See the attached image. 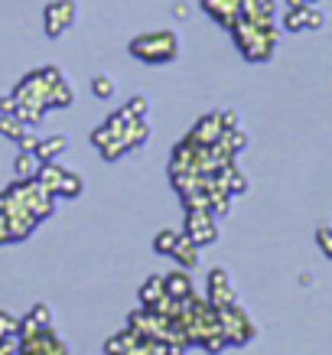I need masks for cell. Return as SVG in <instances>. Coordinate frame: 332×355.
Segmentation results:
<instances>
[{
	"label": "cell",
	"mask_w": 332,
	"mask_h": 355,
	"mask_svg": "<svg viewBox=\"0 0 332 355\" xmlns=\"http://www.w3.org/2000/svg\"><path fill=\"white\" fill-rule=\"evenodd\" d=\"M78 20V3L76 0H49L43 10V30L49 40H59L72 23Z\"/></svg>",
	"instance_id": "277c9868"
},
{
	"label": "cell",
	"mask_w": 332,
	"mask_h": 355,
	"mask_svg": "<svg viewBox=\"0 0 332 355\" xmlns=\"http://www.w3.org/2000/svg\"><path fill=\"white\" fill-rule=\"evenodd\" d=\"M173 261H180V268H199V245L195 241H189V238L182 235L180 241H176V248H173Z\"/></svg>",
	"instance_id": "4fadbf2b"
},
{
	"label": "cell",
	"mask_w": 332,
	"mask_h": 355,
	"mask_svg": "<svg viewBox=\"0 0 332 355\" xmlns=\"http://www.w3.org/2000/svg\"><path fill=\"white\" fill-rule=\"evenodd\" d=\"M0 114H17V98H13V95L0 98Z\"/></svg>",
	"instance_id": "d4e9b609"
},
{
	"label": "cell",
	"mask_w": 332,
	"mask_h": 355,
	"mask_svg": "<svg viewBox=\"0 0 332 355\" xmlns=\"http://www.w3.org/2000/svg\"><path fill=\"white\" fill-rule=\"evenodd\" d=\"M205 291H209V297H205V300L212 303V306H231V303H238L235 284H231V277H228L225 268H212V270H209Z\"/></svg>",
	"instance_id": "52a82bcc"
},
{
	"label": "cell",
	"mask_w": 332,
	"mask_h": 355,
	"mask_svg": "<svg viewBox=\"0 0 332 355\" xmlns=\"http://www.w3.org/2000/svg\"><path fill=\"white\" fill-rule=\"evenodd\" d=\"M218 118H222V130H238V114L235 111H218Z\"/></svg>",
	"instance_id": "603a6c76"
},
{
	"label": "cell",
	"mask_w": 332,
	"mask_h": 355,
	"mask_svg": "<svg viewBox=\"0 0 332 355\" xmlns=\"http://www.w3.org/2000/svg\"><path fill=\"white\" fill-rule=\"evenodd\" d=\"M182 235L195 241V245H212L215 238H218V225H215V216L209 209H189V216H186V225H182Z\"/></svg>",
	"instance_id": "8992f818"
},
{
	"label": "cell",
	"mask_w": 332,
	"mask_h": 355,
	"mask_svg": "<svg viewBox=\"0 0 332 355\" xmlns=\"http://www.w3.org/2000/svg\"><path fill=\"white\" fill-rule=\"evenodd\" d=\"M163 284H166V293H170L176 303H186L195 297V284H193V274L186 268H176L170 270L166 277H163Z\"/></svg>",
	"instance_id": "9c48e42d"
},
{
	"label": "cell",
	"mask_w": 332,
	"mask_h": 355,
	"mask_svg": "<svg viewBox=\"0 0 332 355\" xmlns=\"http://www.w3.org/2000/svg\"><path fill=\"white\" fill-rule=\"evenodd\" d=\"M82 189H85V183H82V176L72 170H65L62 183H59V189H55V199H78L82 196Z\"/></svg>",
	"instance_id": "9a60e30c"
},
{
	"label": "cell",
	"mask_w": 332,
	"mask_h": 355,
	"mask_svg": "<svg viewBox=\"0 0 332 355\" xmlns=\"http://www.w3.org/2000/svg\"><path fill=\"white\" fill-rule=\"evenodd\" d=\"M0 134L7 140H20L26 134V121L20 114H0Z\"/></svg>",
	"instance_id": "2e32d148"
},
{
	"label": "cell",
	"mask_w": 332,
	"mask_h": 355,
	"mask_svg": "<svg viewBox=\"0 0 332 355\" xmlns=\"http://www.w3.org/2000/svg\"><path fill=\"white\" fill-rule=\"evenodd\" d=\"M202 10L212 17L218 26L231 30L241 17V0H202Z\"/></svg>",
	"instance_id": "ba28073f"
},
{
	"label": "cell",
	"mask_w": 332,
	"mask_h": 355,
	"mask_svg": "<svg viewBox=\"0 0 332 355\" xmlns=\"http://www.w3.org/2000/svg\"><path fill=\"white\" fill-rule=\"evenodd\" d=\"M0 355H17V345H13V343H0Z\"/></svg>",
	"instance_id": "484cf974"
},
{
	"label": "cell",
	"mask_w": 332,
	"mask_h": 355,
	"mask_svg": "<svg viewBox=\"0 0 332 355\" xmlns=\"http://www.w3.org/2000/svg\"><path fill=\"white\" fill-rule=\"evenodd\" d=\"M91 95L95 98H111L114 95V78L111 76H95L91 78Z\"/></svg>",
	"instance_id": "ffe728a7"
},
{
	"label": "cell",
	"mask_w": 332,
	"mask_h": 355,
	"mask_svg": "<svg viewBox=\"0 0 332 355\" xmlns=\"http://www.w3.org/2000/svg\"><path fill=\"white\" fill-rule=\"evenodd\" d=\"M62 176H65L62 163H55V160L53 163H40V170H36V183L55 196V189H59V183H62Z\"/></svg>",
	"instance_id": "7c38bea8"
},
{
	"label": "cell",
	"mask_w": 332,
	"mask_h": 355,
	"mask_svg": "<svg viewBox=\"0 0 332 355\" xmlns=\"http://www.w3.org/2000/svg\"><path fill=\"white\" fill-rule=\"evenodd\" d=\"M180 238H182V232L163 228V232H157V238H153V251H157V254H173V248H176Z\"/></svg>",
	"instance_id": "ac0fdd59"
},
{
	"label": "cell",
	"mask_w": 332,
	"mask_h": 355,
	"mask_svg": "<svg viewBox=\"0 0 332 355\" xmlns=\"http://www.w3.org/2000/svg\"><path fill=\"white\" fill-rule=\"evenodd\" d=\"M222 134H225V130H222V118H218V111H212V114H205V118L195 121V128L189 130V140L202 144V147H212Z\"/></svg>",
	"instance_id": "30bf717a"
},
{
	"label": "cell",
	"mask_w": 332,
	"mask_h": 355,
	"mask_svg": "<svg viewBox=\"0 0 332 355\" xmlns=\"http://www.w3.org/2000/svg\"><path fill=\"white\" fill-rule=\"evenodd\" d=\"M40 157L33 150H20L17 153V160H13V173H17V180H36V170H40Z\"/></svg>",
	"instance_id": "5bb4252c"
},
{
	"label": "cell",
	"mask_w": 332,
	"mask_h": 355,
	"mask_svg": "<svg viewBox=\"0 0 332 355\" xmlns=\"http://www.w3.org/2000/svg\"><path fill=\"white\" fill-rule=\"evenodd\" d=\"M130 55L140 59L147 65H166L180 55V40L173 30H153V33H140L128 43Z\"/></svg>",
	"instance_id": "6da1fadb"
},
{
	"label": "cell",
	"mask_w": 332,
	"mask_h": 355,
	"mask_svg": "<svg viewBox=\"0 0 332 355\" xmlns=\"http://www.w3.org/2000/svg\"><path fill=\"white\" fill-rule=\"evenodd\" d=\"M65 147H69V137L65 134H55V137H40V144H36V157L43 163H53L59 160L65 153Z\"/></svg>",
	"instance_id": "8fae6325"
},
{
	"label": "cell",
	"mask_w": 332,
	"mask_h": 355,
	"mask_svg": "<svg viewBox=\"0 0 332 355\" xmlns=\"http://www.w3.org/2000/svg\"><path fill=\"white\" fill-rule=\"evenodd\" d=\"M36 144H40V137H36V134H30V130L17 140V147H20V150H33V153H36Z\"/></svg>",
	"instance_id": "cb8c5ba5"
},
{
	"label": "cell",
	"mask_w": 332,
	"mask_h": 355,
	"mask_svg": "<svg viewBox=\"0 0 332 355\" xmlns=\"http://www.w3.org/2000/svg\"><path fill=\"white\" fill-rule=\"evenodd\" d=\"M231 36H235L241 55L251 59V62L270 59L274 46H277V30H274V26H257V23H247V20H238L235 26H231Z\"/></svg>",
	"instance_id": "7a4b0ae2"
},
{
	"label": "cell",
	"mask_w": 332,
	"mask_h": 355,
	"mask_svg": "<svg viewBox=\"0 0 332 355\" xmlns=\"http://www.w3.org/2000/svg\"><path fill=\"white\" fill-rule=\"evenodd\" d=\"M20 355H69L65 343L59 336L53 333V326L49 329H33V333H23L20 336Z\"/></svg>",
	"instance_id": "5b68a950"
},
{
	"label": "cell",
	"mask_w": 332,
	"mask_h": 355,
	"mask_svg": "<svg viewBox=\"0 0 332 355\" xmlns=\"http://www.w3.org/2000/svg\"><path fill=\"white\" fill-rule=\"evenodd\" d=\"M283 26H287L290 33L310 30V3H306V7H297V10H287V17H283Z\"/></svg>",
	"instance_id": "e0dca14e"
},
{
	"label": "cell",
	"mask_w": 332,
	"mask_h": 355,
	"mask_svg": "<svg viewBox=\"0 0 332 355\" xmlns=\"http://www.w3.org/2000/svg\"><path fill=\"white\" fill-rule=\"evenodd\" d=\"M218 310V323H222V336H225L228 345H245L254 339V323H251V316H247L238 303L231 306H215Z\"/></svg>",
	"instance_id": "3957f363"
},
{
	"label": "cell",
	"mask_w": 332,
	"mask_h": 355,
	"mask_svg": "<svg viewBox=\"0 0 332 355\" xmlns=\"http://www.w3.org/2000/svg\"><path fill=\"white\" fill-rule=\"evenodd\" d=\"M316 245H320V251L332 261V225H320V228H316Z\"/></svg>",
	"instance_id": "44dd1931"
},
{
	"label": "cell",
	"mask_w": 332,
	"mask_h": 355,
	"mask_svg": "<svg viewBox=\"0 0 332 355\" xmlns=\"http://www.w3.org/2000/svg\"><path fill=\"white\" fill-rule=\"evenodd\" d=\"M143 111H147V98H130L128 105H124V108H121V114H124V118H143Z\"/></svg>",
	"instance_id": "7402d4cb"
},
{
	"label": "cell",
	"mask_w": 332,
	"mask_h": 355,
	"mask_svg": "<svg viewBox=\"0 0 332 355\" xmlns=\"http://www.w3.org/2000/svg\"><path fill=\"white\" fill-rule=\"evenodd\" d=\"M13 339H20V320L13 313L0 310V343H13Z\"/></svg>",
	"instance_id": "d6986e66"
},
{
	"label": "cell",
	"mask_w": 332,
	"mask_h": 355,
	"mask_svg": "<svg viewBox=\"0 0 332 355\" xmlns=\"http://www.w3.org/2000/svg\"><path fill=\"white\" fill-rule=\"evenodd\" d=\"M186 13H189V10H186V3H176V7H173V17H180V20L186 17Z\"/></svg>",
	"instance_id": "4316f807"
}]
</instances>
